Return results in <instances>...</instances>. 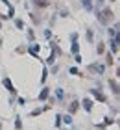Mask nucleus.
Segmentation results:
<instances>
[{"instance_id": "nucleus-1", "label": "nucleus", "mask_w": 120, "mask_h": 130, "mask_svg": "<svg viewBox=\"0 0 120 130\" xmlns=\"http://www.w3.org/2000/svg\"><path fill=\"white\" fill-rule=\"evenodd\" d=\"M92 95L96 97V99H100V100H105V97L102 95V93H98V91H96V89H94V91H92Z\"/></svg>"}, {"instance_id": "nucleus-2", "label": "nucleus", "mask_w": 120, "mask_h": 130, "mask_svg": "<svg viewBox=\"0 0 120 130\" xmlns=\"http://www.w3.org/2000/svg\"><path fill=\"white\" fill-rule=\"evenodd\" d=\"M4 86H6V87L9 89V91H11V93H13V91H15V89L11 87V82H9V80H4Z\"/></svg>"}, {"instance_id": "nucleus-3", "label": "nucleus", "mask_w": 120, "mask_h": 130, "mask_svg": "<svg viewBox=\"0 0 120 130\" xmlns=\"http://www.w3.org/2000/svg\"><path fill=\"white\" fill-rule=\"evenodd\" d=\"M83 106H85V110H91V100H85Z\"/></svg>"}]
</instances>
